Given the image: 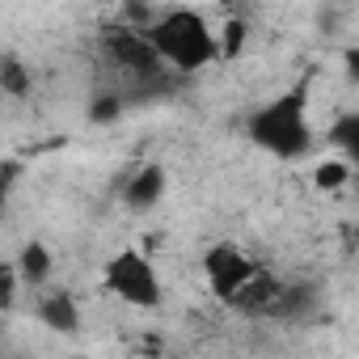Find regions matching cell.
Here are the masks:
<instances>
[{"label": "cell", "mask_w": 359, "mask_h": 359, "mask_svg": "<svg viewBox=\"0 0 359 359\" xmlns=\"http://www.w3.org/2000/svg\"><path fill=\"white\" fill-rule=\"evenodd\" d=\"M0 93L5 97H30L34 93V68L22 55H0Z\"/></svg>", "instance_id": "9c48e42d"}, {"label": "cell", "mask_w": 359, "mask_h": 359, "mask_svg": "<svg viewBox=\"0 0 359 359\" xmlns=\"http://www.w3.org/2000/svg\"><path fill=\"white\" fill-rule=\"evenodd\" d=\"M123 110H127V97H123L118 89H106V93H97V97L89 102V118H93V123H114Z\"/></svg>", "instance_id": "4fadbf2b"}, {"label": "cell", "mask_w": 359, "mask_h": 359, "mask_svg": "<svg viewBox=\"0 0 359 359\" xmlns=\"http://www.w3.org/2000/svg\"><path fill=\"white\" fill-rule=\"evenodd\" d=\"M262 266V258H254L250 250H241L237 241H216L203 250V279H208V292L229 309V300L250 283V275Z\"/></svg>", "instance_id": "5b68a950"}, {"label": "cell", "mask_w": 359, "mask_h": 359, "mask_svg": "<svg viewBox=\"0 0 359 359\" xmlns=\"http://www.w3.org/2000/svg\"><path fill=\"white\" fill-rule=\"evenodd\" d=\"M313 182H317V191H342L351 182V156H325L313 169Z\"/></svg>", "instance_id": "30bf717a"}, {"label": "cell", "mask_w": 359, "mask_h": 359, "mask_svg": "<svg viewBox=\"0 0 359 359\" xmlns=\"http://www.w3.org/2000/svg\"><path fill=\"white\" fill-rule=\"evenodd\" d=\"M102 287H106L110 296H118L127 309H140V313L161 309V300H165L161 275H156L152 258L140 254V250H118V254H110L106 266H102Z\"/></svg>", "instance_id": "277c9868"}, {"label": "cell", "mask_w": 359, "mask_h": 359, "mask_svg": "<svg viewBox=\"0 0 359 359\" xmlns=\"http://www.w3.org/2000/svg\"><path fill=\"white\" fill-rule=\"evenodd\" d=\"M43 296H39V304H34V317L47 325V330H55V334H76L81 330V304H76V296L68 292V287H39Z\"/></svg>", "instance_id": "52a82bcc"}, {"label": "cell", "mask_w": 359, "mask_h": 359, "mask_svg": "<svg viewBox=\"0 0 359 359\" xmlns=\"http://www.w3.org/2000/svg\"><path fill=\"white\" fill-rule=\"evenodd\" d=\"M18 300H22V275L13 258H0V313H13Z\"/></svg>", "instance_id": "7c38bea8"}, {"label": "cell", "mask_w": 359, "mask_h": 359, "mask_svg": "<svg viewBox=\"0 0 359 359\" xmlns=\"http://www.w3.org/2000/svg\"><path fill=\"white\" fill-rule=\"evenodd\" d=\"M325 144L338 148V156H355V152H359V118H355V114H342V118L325 131Z\"/></svg>", "instance_id": "8fae6325"}, {"label": "cell", "mask_w": 359, "mask_h": 359, "mask_svg": "<svg viewBox=\"0 0 359 359\" xmlns=\"http://www.w3.org/2000/svg\"><path fill=\"white\" fill-rule=\"evenodd\" d=\"M241 43H245V22H229V26H224V39H216L220 60H237Z\"/></svg>", "instance_id": "5bb4252c"}, {"label": "cell", "mask_w": 359, "mask_h": 359, "mask_svg": "<svg viewBox=\"0 0 359 359\" xmlns=\"http://www.w3.org/2000/svg\"><path fill=\"white\" fill-rule=\"evenodd\" d=\"M97 55L102 64L123 81V85H156L169 68L161 64V55L152 51L148 34L140 22L123 18V22H106L97 34Z\"/></svg>", "instance_id": "3957f363"}, {"label": "cell", "mask_w": 359, "mask_h": 359, "mask_svg": "<svg viewBox=\"0 0 359 359\" xmlns=\"http://www.w3.org/2000/svg\"><path fill=\"white\" fill-rule=\"evenodd\" d=\"M245 135L254 148H262L275 161H304L317 148V131L309 123V89L296 85L262 102L245 118Z\"/></svg>", "instance_id": "6da1fadb"}, {"label": "cell", "mask_w": 359, "mask_h": 359, "mask_svg": "<svg viewBox=\"0 0 359 359\" xmlns=\"http://www.w3.org/2000/svg\"><path fill=\"white\" fill-rule=\"evenodd\" d=\"M13 266H18V275H22V287H34V292L47 287L51 275H55V258H51V250H47L43 241H26V245L18 250Z\"/></svg>", "instance_id": "ba28073f"}, {"label": "cell", "mask_w": 359, "mask_h": 359, "mask_svg": "<svg viewBox=\"0 0 359 359\" xmlns=\"http://www.w3.org/2000/svg\"><path fill=\"white\" fill-rule=\"evenodd\" d=\"M9 195H13V173H9L5 165H0V208L9 203Z\"/></svg>", "instance_id": "9a60e30c"}, {"label": "cell", "mask_w": 359, "mask_h": 359, "mask_svg": "<svg viewBox=\"0 0 359 359\" xmlns=\"http://www.w3.org/2000/svg\"><path fill=\"white\" fill-rule=\"evenodd\" d=\"M165 187H169L165 165L144 161V165L127 177V182H123V208H127V212H152V208L165 199Z\"/></svg>", "instance_id": "8992f818"}, {"label": "cell", "mask_w": 359, "mask_h": 359, "mask_svg": "<svg viewBox=\"0 0 359 359\" xmlns=\"http://www.w3.org/2000/svg\"><path fill=\"white\" fill-rule=\"evenodd\" d=\"M144 34H148L152 51L161 55V64L177 76H195L220 60L216 30L199 9H169L161 18H148Z\"/></svg>", "instance_id": "7a4b0ae2"}]
</instances>
